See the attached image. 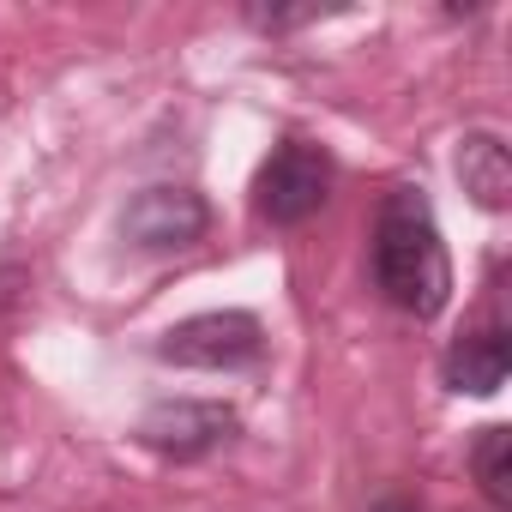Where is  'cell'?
Returning a JSON list of instances; mask_svg holds the SVG:
<instances>
[{"label":"cell","mask_w":512,"mask_h":512,"mask_svg":"<svg viewBox=\"0 0 512 512\" xmlns=\"http://www.w3.org/2000/svg\"><path fill=\"white\" fill-rule=\"evenodd\" d=\"M374 284L386 290L392 308H404L416 320H434L452 302V260L434 229V211L416 187L386 193V205L374 217Z\"/></svg>","instance_id":"obj_1"},{"label":"cell","mask_w":512,"mask_h":512,"mask_svg":"<svg viewBox=\"0 0 512 512\" xmlns=\"http://www.w3.org/2000/svg\"><path fill=\"white\" fill-rule=\"evenodd\" d=\"M326 199H332V157L320 145H308V139L278 145L260 163V175H253V205H260V217L278 223V229L308 223Z\"/></svg>","instance_id":"obj_2"},{"label":"cell","mask_w":512,"mask_h":512,"mask_svg":"<svg viewBox=\"0 0 512 512\" xmlns=\"http://www.w3.org/2000/svg\"><path fill=\"white\" fill-rule=\"evenodd\" d=\"M260 350H266V332L241 308L193 314L157 338V362H175V368H247L260 362Z\"/></svg>","instance_id":"obj_3"},{"label":"cell","mask_w":512,"mask_h":512,"mask_svg":"<svg viewBox=\"0 0 512 512\" xmlns=\"http://www.w3.org/2000/svg\"><path fill=\"white\" fill-rule=\"evenodd\" d=\"M229 434H235V410L211 404V398H169V404H151L139 416V440L157 458H175V464H193V458L217 452Z\"/></svg>","instance_id":"obj_4"},{"label":"cell","mask_w":512,"mask_h":512,"mask_svg":"<svg viewBox=\"0 0 512 512\" xmlns=\"http://www.w3.org/2000/svg\"><path fill=\"white\" fill-rule=\"evenodd\" d=\"M211 229V205L193 187H145L121 211V235L145 253H181Z\"/></svg>","instance_id":"obj_5"},{"label":"cell","mask_w":512,"mask_h":512,"mask_svg":"<svg viewBox=\"0 0 512 512\" xmlns=\"http://www.w3.org/2000/svg\"><path fill=\"white\" fill-rule=\"evenodd\" d=\"M506 368H512V344H506L500 326L470 332V338H458V344L446 350V386H452V392H470V398L500 392V386H506Z\"/></svg>","instance_id":"obj_6"},{"label":"cell","mask_w":512,"mask_h":512,"mask_svg":"<svg viewBox=\"0 0 512 512\" xmlns=\"http://www.w3.org/2000/svg\"><path fill=\"white\" fill-rule=\"evenodd\" d=\"M458 175H464V193L488 211H500L512 199V163H506V145L494 133H470L464 151H458Z\"/></svg>","instance_id":"obj_7"},{"label":"cell","mask_w":512,"mask_h":512,"mask_svg":"<svg viewBox=\"0 0 512 512\" xmlns=\"http://www.w3.org/2000/svg\"><path fill=\"white\" fill-rule=\"evenodd\" d=\"M470 470H476V482L494 506H512V428H500V422L482 428L476 446H470Z\"/></svg>","instance_id":"obj_8"},{"label":"cell","mask_w":512,"mask_h":512,"mask_svg":"<svg viewBox=\"0 0 512 512\" xmlns=\"http://www.w3.org/2000/svg\"><path fill=\"white\" fill-rule=\"evenodd\" d=\"M374 512H416L410 500H386V506H374Z\"/></svg>","instance_id":"obj_9"}]
</instances>
